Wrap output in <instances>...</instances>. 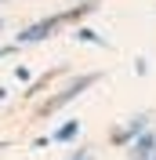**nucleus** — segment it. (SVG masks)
Listing matches in <instances>:
<instances>
[]
</instances>
